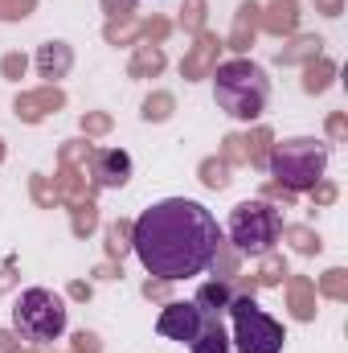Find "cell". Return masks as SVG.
Masks as SVG:
<instances>
[{
  "instance_id": "cell-5",
  "label": "cell",
  "mask_w": 348,
  "mask_h": 353,
  "mask_svg": "<svg viewBox=\"0 0 348 353\" xmlns=\"http://www.w3.org/2000/svg\"><path fill=\"white\" fill-rule=\"evenodd\" d=\"M283 234V218L270 201H238L226 218V239L242 255H266Z\"/></svg>"
},
{
  "instance_id": "cell-10",
  "label": "cell",
  "mask_w": 348,
  "mask_h": 353,
  "mask_svg": "<svg viewBox=\"0 0 348 353\" xmlns=\"http://www.w3.org/2000/svg\"><path fill=\"white\" fill-rule=\"evenodd\" d=\"M230 300H234V296H230V288H226V283H205V288L197 292V300H193V304H197L205 316H217L221 308H230Z\"/></svg>"
},
{
  "instance_id": "cell-4",
  "label": "cell",
  "mask_w": 348,
  "mask_h": 353,
  "mask_svg": "<svg viewBox=\"0 0 348 353\" xmlns=\"http://www.w3.org/2000/svg\"><path fill=\"white\" fill-rule=\"evenodd\" d=\"M328 157L332 152H328L324 140H312V136L283 140L270 152V173L279 176L287 189H316L324 169H328Z\"/></svg>"
},
{
  "instance_id": "cell-2",
  "label": "cell",
  "mask_w": 348,
  "mask_h": 353,
  "mask_svg": "<svg viewBox=\"0 0 348 353\" xmlns=\"http://www.w3.org/2000/svg\"><path fill=\"white\" fill-rule=\"evenodd\" d=\"M213 99L230 119H259L270 103V79L259 62L246 58L221 62L213 74Z\"/></svg>"
},
{
  "instance_id": "cell-6",
  "label": "cell",
  "mask_w": 348,
  "mask_h": 353,
  "mask_svg": "<svg viewBox=\"0 0 348 353\" xmlns=\"http://www.w3.org/2000/svg\"><path fill=\"white\" fill-rule=\"evenodd\" d=\"M230 316H234V345H238V353H283V341H287L283 325L270 312H262L250 296L230 300Z\"/></svg>"
},
{
  "instance_id": "cell-7",
  "label": "cell",
  "mask_w": 348,
  "mask_h": 353,
  "mask_svg": "<svg viewBox=\"0 0 348 353\" xmlns=\"http://www.w3.org/2000/svg\"><path fill=\"white\" fill-rule=\"evenodd\" d=\"M205 325V312L197 304H184V300H173L160 316H156V333L168 337V341H180V345H193L197 333Z\"/></svg>"
},
{
  "instance_id": "cell-3",
  "label": "cell",
  "mask_w": 348,
  "mask_h": 353,
  "mask_svg": "<svg viewBox=\"0 0 348 353\" xmlns=\"http://www.w3.org/2000/svg\"><path fill=\"white\" fill-rule=\"evenodd\" d=\"M70 312L62 304V296H54L50 288H25L12 304V333L29 345H50L66 333Z\"/></svg>"
},
{
  "instance_id": "cell-9",
  "label": "cell",
  "mask_w": 348,
  "mask_h": 353,
  "mask_svg": "<svg viewBox=\"0 0 348 353\" xmlns=\"http://www.w3.org/2000/svg\"><path fill=\"white\" fill-rule=\"evenodd\" d=\"M193 353H230V333L221 329V321L217 316H205V325H201V333H197V341L188 345Z\"/></svg>"
},
{
  "instance_id": "cell-1",
  "label": "cell",
  "mask_w": 348,
  "mask_h": 353,
  "mask_svg": "<svg viewBox=\"0 0 348 353\" xmlns=\"http://www.w3.org/2000/svg\"><path fill=\"white\" fill-rule=\"evenodd\" d=\"M217 243H221V226L213 210H205L193 197L152 201L131 226V247L144 271L164 283L205 275L217 259Z\"/></svg>"
},
{
  "instance_id": "cell-8",
  "label": "cell",
  "mask_w": 348,
  "mask_h": 353,
  "mask_svg": "<svg viewBox=\"0 0 348 353\" xmlns=\"http://www.w3.org/2000/svg\"><path fill=\"white\" fill-rule=\"evenodd\" d=\"M94 173H98V185L119 189V185H127V176H131V157H127L123 148H102Z\"/></svg>"
}]
</instances>
